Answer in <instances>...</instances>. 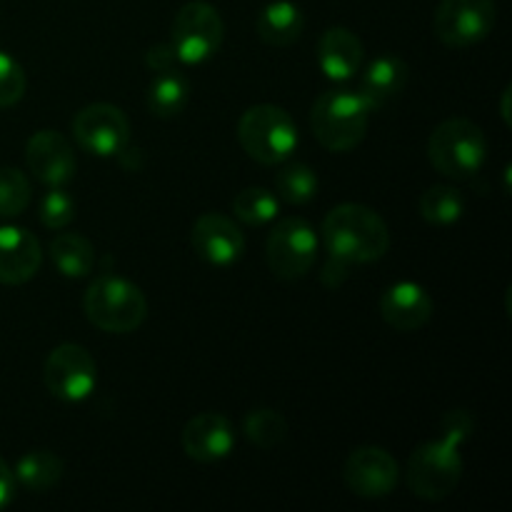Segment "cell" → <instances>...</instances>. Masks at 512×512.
<instances>
[{"label":"cell","mask_w":512,"mask_h":512,"mask_svg":"<svg viewBox=\"0 0 512 512\" xmlns=\"http://www.w3.org/2000/svg\"><path fill=\"white\" fill-rule=\"evenodd\" d=\"M73 138L85 153L113 158L130 143V120L118 105H85L73 118Z\"/></svg>","instance_id":"obj_11"},{"label":"cell","mask_w":512,"mask_h":512,"mask_svg":"<svg viewBox=\"0 0 512 512\" xmlns=\"http://www.w3.org/2000/svg\"><path fill=\"white\" fill-rule=\"evenodd\" d=\"M38 218L50 230L68 228L75 218L73 195L68 190H63V185L60 188H50L38 205Z\"/></svg>","instance_id":"obj_29"},{"label":"cell","mask_w":512,"mask_h":512,"mask_svg":"<svg viewBox=\"0 0 512 512\" xmlns=\"http://www.w3.org/2000/svg\"><path fill=\"white\" fill-rule=\"evenodd\" d=\"M43 265V248L25 228H0V285H23L38 275Z\"/></svg>","instance_id":"obj_17"},{"label":"cell","mask_w":512,"mask_h":512,"mask_svg":"<svg viewBox=\"0 0 512 512\" xmlns=\"http://www.w3.org/2000/svg\"><path fill=\"white\" fill-rule=\"evenodd\" d=\"M363 58L365 48L353 30L343 28V25H333V28L320 35L318 65L325 78L338 80V83L350 80L353 75H358Z\"/></svg>","instance_id":"obj_18"},{"label":"cell","mask_w":512,"mask_h":512,"mask_svg":"<svg viewBox=\"0 0 512 512\" xmlns=\"http://www.w3.org/2000/svg\"><path fill=\"white\" fill-rule=\"evenodd\" d=\"M225 38L218 8L205 0H190L175 13L170 25V45L180 63L200 65L213 58Z\"/></svg>","instance_id":"obj_7"},{"label":"cell","mask_w":512,"mask_h":512,"mask_svg":"<svg viewBox=\"0 0 512 512\" xmlns=\"http://www.w3.org/2000/svg\"><path fill=\"white\" fill-rule=\"evenodd\" d=\"M343 480L350 493L358 498L378 500L398 488L400 468L388 450L363 445V448H355L345 460Z\"/></svg>","instance_id":"obj_12"},{"label":"cell","mask_w":512,"mask_h":512,"mask_svg":"<svg viewBox=\"0 0 512 512\" xmlns=\"http://www.w3.org/2000/svg\"><path fill=\"white\" fill-rule=\"evenodd\" d=\"M465 198L453 185H433L420 195V215L430 225H453L463 218Z\"/></svg>","instance_id":"obj_24"},{"label":"cell","mask_w":512,"mask_h":512,"mask_svg":"<svg viewBox=\"0 0 512 512\" xmlns=\"http://www.w3.org/2000/svg\"><path fill=\"white\" fill-rule=\"evenodd\" d=\"M63 460L50 450H30L15 463V483L30 493H48L63 478Z\"/></svg>","instance_id":"obj_23"},{"label":"cell","mask_w":512,"mask_h":512,"mask_svg":"<svg viewBox=\"0 0 512 512\" xmlns=\"http://www.w3.org/2000/svg\"><path fill=\"white\" fill-rule=\"evenodd\" d=\"M510 85L508 88H505V93H503V120H505V125H510Z\"/></svg>","instance_id":"obj_34"},{"label":"cell","mask_w":512,"mask_h":512,"mask_svg":"<svg viewBox=\"0 0 512 512\" xmlns=\"http://www.w3.org/2000/svg\"><path fill=\"white\" fill-rule=\"evenodd\" d=\"M180 443L185 455L195 463H218L235 448L233 423L223 413H200L185 423Z\"/></svg>","instance_id":"obj_15"},{"label":"cell","mask_w":512,"mask_h":512,"mask_svg":"<svg viewBox=\"0 0 512 512\" xmlns=\"http://www.w3.org/2000/svg\"><path fill=\"white\" fill-rule=\"evenodd\" d=\"M30 180L18 168H0V218H18L30 205Z\"/></svg>","instance_id":"obj_28"},{"label":"cell","mask_w":512,"mask_h":512,"mask_svg":"<svg viewBox=\"0 0 512 512\" xmlns=\"http://www.w3.org/2000/svg\"><path fill=\"white\" fill-rule=\"evenodd\" d=\"M370 110L360 93L348 88L325 90L310 110L315 140L330 153H350L365 140Z\"/></svg>","instance_id":"obj_3"},{"label":"cell","mask_w":512,"mask_h":512,"mask_svg":"<svg viewBox=\"0 0 512 512\" xmlns=\"http://www.w3.org/2000/svg\"><path fill=\"white\" fill-rule=\"evenodd\" d=\"M190 98V83L178 68L165 70L153 78L148 88V110L155 118H175L185 110Z\"/></svg>","instance_id":"obj_22"},{"label":"cell","mask_w":512,"mask_h":512,"mask_svg":"<svg viewBox=\"0 0 512 512\" xmlns=\"http://www.w3.org/2000/svg\"><path fill=\"white\" fill-rule=\"evenodd\" d=\"M245 430V438L260 450H273L288 438V423H285L283 415L278 410H270V408H260L248 413L243 423Z\"/></svg>","instance_id":"obj_27"},{"label":"cell","mask_w":512,"mask_h":512,"mask_svg":"<svg viewBox=\"0 0 512 512\" xmlns=\"http://www.w3.org/2000/svg\"><path fill=\"white\" fill-rule=\"evenodd\" d=\"M28 88V78L25 70L13 55L0 50V108H10V105L20 103Z\"/></svg>","instance_id":"obj_30"},{"label":"cell","mask_w":512,"mask_h":512,"mask_svg":"<svg viewBox=\"0 0 512 512\" xmlns=\"http://www.w3.org/2000/svg\"><path fill=\"white\" fill-rule=\"evenodd\" d=\"M278 213L280 200L268 188H245L233 198V215L240 223L253 225V228L270 223L273 218H278Z\"/></svg>","instance_id":"obj_26"},{"label":"cell","mask_w":512,"mask_h":512,"mask_svg":"<svg viewBox=\"0 0 512 512\" xmlns=\"http://www.w3.org/2000/svg\"><path fill=\"white\" fill-rule=\"evenodd\" d=\"M25 163H28L33 178L50 188L70 183L78 170L73 145L58 130H38L35 135H30V140L25 143Z\"/></svg>","instance_id":"obj_14"},{"label":"cell","mask_w":512,"mask_h":512,"mask_svg":"<svg viewBox=\"0 0 512 512\" xmlns=\"http://www.w3.org/2000/svg\"><path fill=\"white\" fill-rule=\"evenodd\" d=\"M495 0H440L433 28L443 45L465 50L488 38L495 28Z\"/></svg>","instance_id":"obj_9"},{"label":"cell","mask_w":512,"mask_h":512,"mask_svg":"<svg viewBox=\"0 0 512 512\" xmlns=\"http://www.w3.org/2000/svg\"><path fill=\"white\" fill-rule=\"evenodd\" d=\"M43 380L53 398L63 403H83L98 383V365L83 345L63 343L50 350Z\"/></svg>","instance_id":"obj_10"},{"label":"cell","mask_w":512,"mask_h":512,"mask_svg":"<svg viewBox=\"0 0 512 512\" xmlns=\"http://www.w3.org/2000/svg\"><path fill=\"white\" fill-rule=\"evenodd\" d=\"M85 318L103 333L125 335L138 330L148 318V298L130 280L103 273L88 285L83 298Z\"/></svg>","instance_id":"obj_4"},{"label":"cell","mask_w":512,"mask_h":512,"mask_svg":"<svg viewBox=\"0 0 512 512\" xmlns=\"http://www.w3.org/2000/svg\"><path fill=\"white\" fill-rule=\"evenodd\" d=\"M190 245L203 263L230 268L245 253V235L233 218L223 213H203L190 230Z\"/></svg>","instance_id":"obj_13"},{"label":"cell","mask_w":512,"mask_h":512,"mask_svg":"<svg viewBox=\"0 0 512 512\" xmlns=\"http://www.w3.org/2000/svg\"><path fill=\"white\" fill-rule=\"evenodd\" d=\"M428 160L445 178L468 180L488 160V138L473 120L448 118L430 133Z\"/></svg>","instance_id":"obj_5"},{"label":"cell","mask_w":512,"mask_h":512,"mask_svg":"<svg viewBox=\"0 0 512 512\" xmlns=\"http://www.w3.org/2000/svg\"><path fill=\"white\" fill-rule=\"evenodd\" d=\"M258 38L270 48H288L298 43L305 30V15L293 0H273L265 5L255 20Z\"/></svg>","instance_id":"obj_20"},{"label":"cell","mask_w":512,"mask_h":512,"mask_svg":"<svg viewBox=\"0 0 512 512\" xmlns=\"http://www.w3.org/2000/svg\"><path fill=\"white\" fill-rule=\"evenodd\" d=\"M275 195L290 205H308L318 195V175L305 163H285L275 173Z\"/></svg>","instance_id":"obj_25"},{"label":"cell","mask_w":512,"mask_h":512,"mask_svg":"<svg viewBox=\"0 0 512 512\" xmlns=\"http://www.w3.org/2000/svg\"><path fill=\"white\" fill-rule=\"evenodd\" d=\"M178 55H175L173 45L170 43H155L150 45L148 53H145V65L155 73H165V70H175L178 68Z\"/></svg>","instance_id":"obj_31"},{"label":"cell","mask_w":512,"mask_h":512,"mask_svg":"<svg viewBox=\"0 0 512 512\" xmlns=\"http://www.w3.org/2000/svg\"><path fill=\"white\" fill-rule=\"evenodd\" d=\"M265 260L275 278L303 280L318 260V233L303 218H283L268 235Z\"/></svg>","instance_id":"obj_8"},{"label":"cell","mask_w":512,"mask_h":512,"mask_svg":"<svg viewBox=\"0 0 512 512\" xmlns=\"http://www.w3.org/2000/svg\"><path fill=\"white\" fill-rule=\"evenodd\" d=\"M50 260L65 278H88L95 268V248L85 235L60 233L50 243Z\"/></svg>","instance_id":"obj_21"},{"label":"cell","mask_w":512,"mask_h":512,"mask_svg":"<svg viewBox=\"0 0 512 512\" xmlns=\"http://www.w3.org/2000/svg\"><path fill=\"white\" fill-rule=\"evenodd\" d=\"M410 80V68L400 55L385 53L378 55L373 63L365 68L363 78H360V98L365 100L368 110L385 108L390 100L398 98L400 93L405 90Z\"/></svg>","instance_id":"obj_19"},{"label":"cell","mask_w":512,"mask_h":512,"mask_svg":"<svg viewBox=\"0 0 512 512\" xmlns=\"http://www.w3.org/2000/svg\"><path fill=\"white\" fill-rule=\"evenodd\" d=\"M15 490H18V483H15L13 470L5 465V460H0V510L13 503Z\"/></svg>","instance_id":"obj_32"},{"label":"cell","mask_w":512,"mask_h":512,"mask_svg":"<svg viewBox=\"0 0 512 512\" xmlns=\"http://www.w3.org/2000/svg\"><path fill=\"white\" fill-rule=\"evenodd\" d=\"M238 140L260 165H280L298 148V125L280 105H253L238 120Z\"/></svg>","instance_id":"obj_6"},{"label":"cell","mask_w":512,"mask_h":512,"mask_svg":"<svg viewBox=\"0 0 512 512\" xmlns=\"http://www.w3.org/2000/svg\"><path fill=\"white\" fill-rule=\"evenodd\" d=\"M323 243L330 258L348 265L375 263L390 248V230L373 208L360 203H340L325 215Z\"/></svg>","instance_id":"obj_2"},{"label":"cell","mask_w":512,"mask_h":512,"mask_svg":"<svg viewBox=\"0 0 512 512\" xmlns=\"http://www.w3.org/2000/svg\"><path fill=\"white\" fill-rule=\"evenodd\" d=\"M433 298L423 285L413 283V280H400L385 288L383 298H380V315L385 323L398 333H415V330L425 328L433 318Z\"/></svg>","instance_id":"obj_16"},{"label":"cell","mask_w":512,"mask_h":512,"mask_svg":"<svg viewBox=\"0 0 512 512\" xmlns=\"http://www.w3.org/2000/svg\"><path fill=\"white\" fill-rule=\"evenodd\" d=\"M475 428V420L468 410H450L440 425L435 440L420 445L408 463V488L420 500L440 503L450 498L463 478V448Z\"/></svg>","instance_id":"obj_1"},{"label":"cell","mask_w":512,"mask_h":512,"mask_svg":"<svg viewBox=\"0 0 512 512\" xmlns=\"http://www.w3.org/2000/svg\"><path fill=\"white\" fill-rule=\"evenodd\" d=\"M348 263H343V260L338 258H328V263H325L323 268V283L328 285V288H340L343 285V280L348 278Z\"/></svg>","instance_id":"obj_33"}]
</instances>
